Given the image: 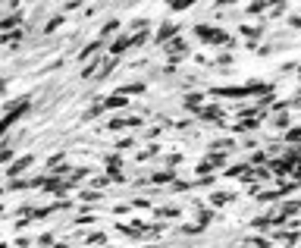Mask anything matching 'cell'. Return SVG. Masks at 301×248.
Here are the masks:
<instances>
[{
	"label": "cell",
	"mask_w": 301,
	"mask_h": 248,
	"mask_svg": "<svg viewBox=\"0 0 301 248\" xmlns=\"http://www.w3.org/2000/svg\"><path fill=\"white\" fill-rule=\"evenodd\" d=\"M119 91H123L126 98H129V95H141V91H144V85H126V88H119Z\"/></svg>",
	"instance_id": "4fadbf2b"
},
{
	"label": "cell",
	"mask_w": 301,
	"mask_h": 248,
	"mask_svg": "<svg viewBox=\"0 0 301 248\" xmlns=\"http://www.w3.org/2000/svg\"><path fill=\"white\" fill-rule=\"evenodd\" d=\"M126 101H129V98L123 95V91H116V95H110V98L104 101V110H116V107H123Z\"/></svg>",
	"instance_id": "5b68a950"
},
{
	"label": "cell",
	"mask_w": 301,
	"mask_h": 248,
	"mask_svg": "<svg viewBox=\"0 0 301 248\" xmlns=\"http://www.w3.org/2000/svg\"><path fill=\"white\" fill-rule=\"evenodd\" d=\"M289 142H295V144H301V129H289Z\"/></svg>",
	"instance_id": "e0dca14e"
},
{
	"label": "cell",
	"mask_w": 301,
	"mask_h": 248,
	"mask_svg": "<svg viewBox=\"0 0 301 248\" xmlns=\"http://www.w3.org/2000/svg\"><path fill=\"white\" fill-rule=\"evenodd\" d=\"M60 22H63V19H60V16H54V19H50L44 29H47V32H54V29H60Z\"/></svg>",
	"instance_id": "ac0fdd59"
},
{
	"label": "cell",
	"mask_w": 301,
	"mask_h": 248,
	"mask_svg": "<svg viewBox=\"0 0 301 248\" xmlns=\"http://www.w3.org/2000/svg\"><path fill=\"white\" fill-rule=\"evenodd\" d=\"M29 167H32V154H25V157L13 160V164L6 167V176H10V179H19V176H22V170H29Z\"/></svg>",
	"instance_id": "3957f363"
},
{
	"label": "cell",
	"mask_w": 301,
	"mask_h": 248,
	"mask_svg": "<svg viewBox=\"0 0 301 248\" xmlns=\"http://www.w3.org/2000/svg\"><path fill=\"white\" fill-rule=\"evenodd\" d=\"M298 70H301V66H298Z\"/></svg>",
	"instance_id": "ffe728a7"
},
{
	"label": "cell",
	"mask_w": 301,
	"mask_h": 248,
	"mask_svg": "<svg viewBox=\"0 0 301 248\" xmlns=\"http://www.w3.org/2000/svg\"><path fill=\"white\" fill-rule=\"evenodd\" d=\"M13 160V148H0V164H10Z\"/></svg>",
	"instance_id": "9a60e30c"
},
{
	"label": "cell",
	"mask_w": 301,
	"mask_h": 248,
	"mask_svg": "<svg viewBox=\"0 0 301 248\" xmlns=\"http://www.w3.org/2000/svg\"><path fill=\"white\" fill-rule=\"evenodd\" d=\"M201 101H204L201 95H188V98H185V104H188V107H201Z\"/></svg>",
	"instance_id": "2e32d148"
},
{
	"label": "cell",
	"mask_w": 301,
	"mask_h": 248,
	"mask_svg": "<svg viewBox=\"0 0 301 248\" xmlns=\"http://www.w3.org/2000/svg\"><path fill=\"white\" fill-rule=\"evenodd\" d=\"M198 116H201V119H220V110L217 107H207V110H198Z\"/></svg>",
	"instance_id": "30bf717a"
},
{
	"label": "cell",
	"mask_w": 301,
	"mask_h": 248,
	"mask_svg": "<svg viewBox=\"0 0 301 248\" xmlns=\"http://www.w3.org/2000/svg\"><path fill=\"white\" fill-rule=\"evenodd\" d=\"M129 47H132V38H129V35H119V38L113 41V47H110V54H113V57H119V54H126Z\"/></svg>",
	"instance_id": "277c9868"
},
{
	"label": "cell",
	"mask_w": 301,
	"mask_h": 248,
	"mask_svg": "<svg viewBox=\"0 0 301 248\" xmlns=\"http://www.w3.org/2000/svg\"><path fill=\"white\" fill-rule=\"evenodd\" d=\"M195 35L201 38V41H207V44H226V47L235 44L226 32H217V29H210V25H195Z\"/></svg>",
	"instance_id": "6da1fadb"
},
{
	"label": "cell",
	"mask_w": 301,
	"mask_h": 248,
	"mask_svg": "<svg viewBox=\"0 0 301 248\" xmlns=\"http://www.w3.org/2000/svg\"><path fill=\"white\" fill-rule=\"evenodd\" d=\"M167 50H169V57H182V54H185V41H179V38H176V41H169V47H167Z\"/></svg>",
	"instance_id": "9c48e42d"
},
{
	"label": "cell",
	"mask_w": 301,
	"mask_h": 248,
	"mask_svg": "<svg viewBox=\"0 0 301 248\" xmlns=\"http://www.w3.org/2000/svg\"><path fill=\"white\" fill-rule=\"evenodd\" d=\"M29 101H16V104H10V113H6L3 119H0V135H6V132H10V126L16 123V119H19V116H25V113H29Z\"/></svg>",
	"instance_id": "7a4b0ae2"
},
{
	"label": "cell",
	"mask_w": 301,
	"mask_h": 248,
	"mask_svg": "<svg viewBox=\"0 0 301 248\" xmlns=\"http://www.w3.org/2000/svg\"><path fill=\"white\" fill-rule=\"evenodd\" d=\"M289 25H292V29H301V16H292V19H289Z\"/></svg>",
	"instance_id": "d6986e66"
},
{
	"label": "cell",
	"mask_w": 301,
	"mask_h": 248,
	"mask_svg": "<svg viewBox=\"0 0 301 248\" xmlns=\"http://www.w3.org/2000/svg\"><path fill=\"white\" fill-rule=\"evenodd\" d=\"M176 32H179V25H176V22H167V25H163V29L157 32V41L163 44V41H167V38H173Z\"/></svg>",
	"instance_id": "8992f818"
},
{
	"label": "cell",
	"mask_w": 301,
	"mask_h": 248,
	"mask_svg": "<svg viewBox=\"0 0 301 248\" xmlns=\"http://www.w3.org/2000/svg\"><path fill=\"white\" fill-rule=\"evenodd\" d=\"M232 198H235L232 192H217V195H213V204L220 208V204H226V201H232Z\"/></svg>",
	"instance_id": "8fae6325"
},
{
	"label": "cell",
	"mask_w": 301,
	"mask_h": 248,
	"mask_svg": "<svg viewBox=\"0 0 301 248\" xmlns=\"http://www.w3.org/2000/svg\"><path fill=\"white\" fill-rule=\"evenodd\" d=\"M154 182H176L173 173H154Z\"/></svg>",
	"instance_id": "5bb4252c"
},
{
	"label": "cell",
	"mask_w": 301,
	"mask_h": 248,
	"mask_svg": "<svg viewBox=\"0 0 301 248\" xmlns=\"http://www.w3.org/2000/svg\"><path fill=\"white\" fill-rule=\"evenodd\" d=\"M100 47H104V41H91V44H88V47H85L82 54H79V60H88V57H94Z\"/></svg>",
	"instance_id": "ba28073f"
},
{
	"label": "cell",
	"mask_w": 301,
	"mask_h": 248,
	"mask_svg": "<svg viewBox=\"0 0 301 248\" xmlns=\"http://www.w3.org/2000/svg\"><path fill=\"white\" fill-rule=\"evenodd\" d=\"M19 22H22L19 16H6V19H0V29H16Z\"/></svg>",
	"instance_id": "7c38bea8"
},
{
	"label": "cell",
	"mask_w": 301,
	"mask_h": 248,
	"mask_svg": "<svg viewBox=\"0 0 301 248\" xmlns=\"http://www.w3.org/2000/svg\"><path fill=\"white\" fill-rule=\"evenodd\" d=\"M210 217H213V213H210V211H201V213H198V226H188V229H185V233H198V229H204V226H207V223H210Z\"/></svg>",
	"instance_id": "52a82bcc"
}]
</instances>
